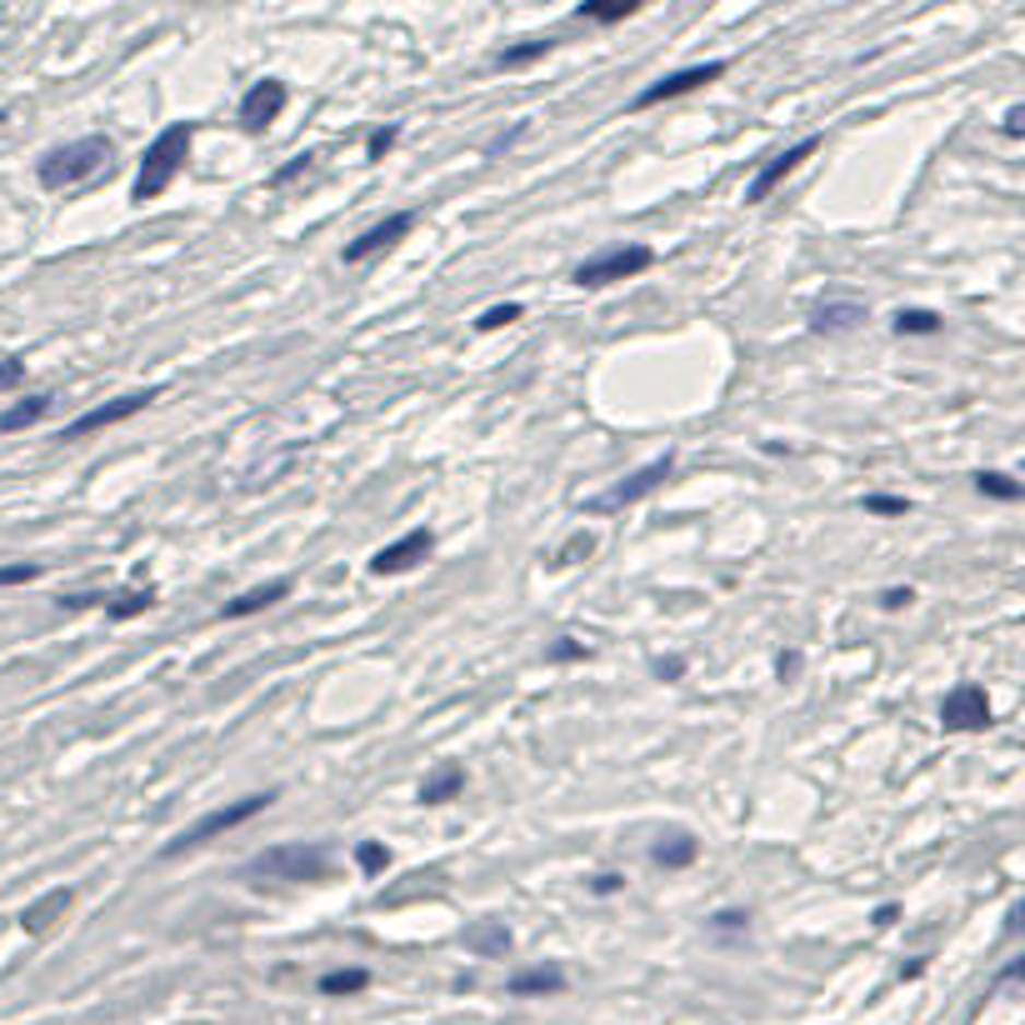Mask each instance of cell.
Segmentation results:
<instances>
[{
    "label": "cell",
    "mask_w": 1025,
    "mask_h": 1025,
    "mask_svg": "<svg viewBox=\"0 0 1025 1025\" xmlns=\"http://www.w3.org/2000/svg\"><path fill=\"white\" fill-rule=\"evenodd\" d=\"M190 141H196V120H176V126H165L161 136L145 145L141 170H136V186H130V201L145 205V201H155V196H165V190H170V180L180 176V165H186Z\"/></svg>",
    "instance_id": "obj_1"
},
{
    "label": "cell",
    "mask_w": 1025,
    "mask_h": 1025,
    "mask_svg": "<svg viewBox=\"0 0 1025 1025\" xmlns=\"http://www.w3.org/2000/svg\"><path fill=\"white\" fill-rule=\"evenodd\" d=\"M246 881H291V885H316L330 881V850L320 840H295V846H271L260 850L256 861L246 865Z\"/></svg>",
    "instance_id": "obj_2"
},
{
    "label": "cell",
    "mask_w": 1025,
    "mask_h": 1025,
    "mask_svg": "<svg viewBox=\"0 0 1025 1025\" xmlns=\"http://www.w3.org/2000/svg\"><path fill=\"white\" fill-rule=\"evenodd\" d=\"M110 155H116L110 136H85V141H71V145H60V151H50L36 176L46 190H75V186H85V180H95L101 170H110Z\"/></svg>",
    "instance_id": "obj_3"
},
{
    "label": "cell",
    "mask_w": 1025,
    "mask_h": 1025,
    "mask_svg": "<svg viewBox=\"0 0 1025 1025\" xmlns=\"http://www.w3.org/2000/svg\"><path fill=\"white\" fill-rule=\"evenodd\" d=\"M275 801V790H256V796H240V801H231V805H215V811H205L196 825H186L170 846L161 850L165 861H176V856H186V850H196V846H205V840H215V836H225V830H236V825H246V821H256L266 805Z\"/></svg>",
    "instance_id": "obj_4"
},
{
    "label": "cell",
    "mask_w": 1025,
    "mask_h": 1025,
    "mask_svg": "<svg viewBox=\"0 0 1025 1025\" xmlns=\"http://www.w3.org/2000/svg\"><path fill=\"white\" fill-rule=\"evenodd\" d=\"M671 471H675V456L665 450V456H656L650 466H640V471H631L625 481H615L605 495H590L586 510H590V516H615V510H625V506H636V500H646V495H656L660 485L671 481Z\"/></svg>",
    "instance_id": "obj_5"
},
{
    "label": "cell",
    "mask_w": 1025,
    "mask_h": 1025,
    "mask_svg": "<svg viewBox=\"0 0 1025 1025\" xmlns=\"http://www.w3.org/2000/svg\"><path fill=\"white\" fill-rule=\"evenodd\" d=\"M656 266V250L650 246H615V250H601L576 266V285L580 291H601V285H615V281H631V275L650 271Z\"/></svg>",
    "instance_id": "obj_6"
},
{
    "label": "cell",
    "mask_w": 1025,
    "mask_h": 1025,
    "mask_svg": "<svg viewBox=\"0 0 1025 1025\" xmlns=\"http://www.w3.org/2000/svg\"><path fill=\"white\" fill-rule=\"evenodd\" d=\"M151 401H161V386L126 390V396H116V401H106V405H95V411L75 415V421L66 425V431H60V440H85V436H91V431H110V425L130 421V415H141Z\"/></svg>",
    "instance_id": "obj_7"
},
{
    "label": "cell",
    "mask_w": 1025,
    "mask_h": 1025,
    "mask_svg": "<svg viewBox=\"0 0 1025 1025\" xmlns=\"http://www.w3.org/2000/svg\"><path fill=\"white\" fill-rule=\"evenodd\" d=\"M941 726H945V731H955V735L986 731V726H990V696H986V685H976V681H961V685H955L951 696L941 700Z\"/></svg>",
    "instance_id": "obj_8"
},
{
    "label": "cell",
    "mask_w": 1025,
    "mask_h": 1025,
    "mask_svg": "<svg viewBox=\"0 0 1025 1025\" xmlns=\"http://www.w3.org/2000/svg\"><path fill=\"white\" fill-rule=\"evenodd\" d=\"M720 75H726V60H706V66H685V71H671V75H660L656 85H646V91L631 101V110H650V106H660V101L691 95V91H700V85L720 81Z\"/></svg>",
    "instance_id": "obj_9"
},
{
    "label": "cell",
    "mask_w": 1025,
    "mask_h": 1025,
    "mask_svg": "<svg viewBox=\"0 0 1025 1025\" xmlns=\"http://www.w3.org/2000/svg\"><path fill=\"white\" fill-rule=\"evenodd\" d=\"M815 151H821V136H805V141L786 145V151H780V155H770V161L761 165V170H755V180H751V186H745V201H751V205H761V201H766V196H770V190H776L780 180L790 176V170H801V161H811Z\"/></svg>",
    "instance_id": "obj_10"
},
{
    "label": "cell",
    "mask_w": 1025,
    "mask_h": 1025,
    "mask_svg": "<svg viewBox=\"0 0 1025 1025\" xmlns=\"http://www.w3.org/2000/svg\"><path fill=\"white\" fill-rule=\"evenodd\" d=\"M411 225H415V215H411V211H396V215H386V221H376V225H370V231H361V236H355L351 246L341 250V260H345V266H361V260L380 256V250L401 246V240L411 236Z\"/></svg>",
    "instance_id": "obj_11"
},
{
    "label": "cell",
    "mask_w": 1025,
    "mask_h": 1025,
    "mask_svg": "<svg viewBox=\"0 0 1025 1025\" xmlns=\"http://www.w3.org/2000/svg\"><path fill=\"white\" fill-rule=\"evenodd\" d=\"M431 551H436V535L425 531V526H415V531H405L401 541L380 545L376 561H370V570H376V576H405V570H415Z\"/></svg>",
    "instance_id": "obj_12"
},
{
    "label": "cell",
    "mask_w": 1025,
    "mask_h": 1025,
    "mask_svg": "<svg viewBox=\"0 0 1025 1025\" xmlns=\"http://www.w3.org/2000/svg\"><path fill=\"white\" fill-rule=\"evenodd\" d=\"M285 101H291L285 81H256V85L246 91V101H240V126H246L250 136H260V130L271 126V120H281Z\"/></svg>",
    "instance_id": "obj_13"
},
{
    "label": "cell",
    "mask_w": 1025,
    "mask_h": 1025,
    "mask_svg": "<svg viewBox=\"0 0 1025 1025\" xmlns=\"http://www.w3.org/2000/svg\"><path fill=\"white\" fill-rule=\"evenodd\" d=\"M75 906V891L71 885H56V891H46L40 900H31V906L21 910V931L25 935H46L56 920H66V910Z\"/></svg>",
    "instance_id": "obj_14"
},
{
    "label": "cell",
    "mask_w": 1025,
    "mask_h": 1025,
    "mask_svg": "<svg viewBox=\"0 0 1025 1025\" xmlns=\"http://www.w3.org/2000/svg\"><path fill=\"white\" fill-rule=\"evenodd\" d=\"M285 596H291V580H266V586H250V590H240L236 601L221 605V621H246V615H260L266 605L285 601Z\"/></svg>",
    "instance_id": "obj_15"
},
{
    "label": "cell",
    "mask_w": 1025,
    "mask_h": 1025,
    "mask_svg": "<svg viewBox=\"0 0 1025 1025\" xmlns=\"http://www.w3.org/2000/svg\"><path fill=\"white\" fill-rule=\"evenodd\" d=\"M861 320H865L861 301H821V306L811 310V330H815V335H846V330H856Z\"/></svg>",
    "instance_id": "obj_16"
},
{
    "label": "cell",
    "mask_w": 1025,
    "mask_h": 1025,
    "mask_svg": "<svg viewBox=\"0 0 1025 1025\" xmlns=\"http://www.w3.org/2000/svg\"><path fill=\"white\" fill-rule=\"evenodd\" d=\"M460 790H466V766L440 761V766L421 780V805H446V801H456Z\"/></svg>",
    "instance_id": "obj_17"
},
{
    "label": "cell",
    "mask_w": 1025,
    "mask_h": 1025,
    "mask_svg": "<svg viewBox=\"0 0 1025 1025\" xmlns=\"http://www.w3.org/2000/svg\"><path fill=\"white\" fill-rule=\"evenodd\" d=\"M696 856H700V840L691 836V830H671V836H660L656 846H650V861L665 865V871H685Z\"/></svg>",
    "instance_id": "obj_18"
},
{
    "label": "cell",
    "mask_w": 1025,
    "mask_h": 1025,
    "mask_svg": "<svg viewBox=\"0 0 1025 1025\" xmlns=\"http://www.w3.org/2000/svg\"><path fill=\"white\" fill-rule=\"evenodd\" d=\"M510 995H561L566 990V970L561 966H535V970H520V976H510Z\"/></svg>",
    "instance_id": "obj_19"
},
{
    "label": "cell",
    "mask_w": 1025,
    "mask_h": 1025,
    "mask_svg": "<svg viewBox=\"0 0 1025 1025\" xmlns=\"http://www.w3.org/2000/svg\"><path fill=\"white\" fill-rule=\"evenodd\" d=\"M460 941H466V951H475V955H506V951H510L506 920H475V926L460 935Z\"/></svg>",
    "instance_id": "obj_20"
},
{
    "label": "cell",
    "mask_w": 1025,
    "mask_h": 1025,
    "mask_svg": "<svg viewBox=\"0 0 1025 1025\" xmlns=\"http://www.w3.org/2000/svg\"><path fill=\"white\" fill-rule=\"evenodd\" d=\"M50 401H56V396H25V401H15L11 411H0V431H5V436H15V431H31L36 421H46Z\"/></svg>",
    "instance_id": "obj_21"
},
{
    "label": "cell",
    "mask_w": 1025,
    "mask_h": 1025,
    "mask_svg": "<svg viewBox=\"0 0 1025 1025\" xmlns=\"http://www.w3.org/2000/svg\"><path fill=\"white\" fill-rule=\"evenodd\" d=\"M551 50H555L551 36H535V40H520V46H506L495 56V66H500V71H520V66H531V60L551 56Z\"/></svg>",
    "instance_id": "obj_22"
},
{
    "label": "cell",
    "mask_w": 1025,
    "mask_h": 1025,
    "mask_svg": "<svg viewBox=\"0 0 1025 1025\" xmlns=\"http://www.w3.org/2000/svg\"><path fill=\"white\" fill-rule=\"evenodd\" d=\"M640 11V0H586L580 5V21H596V25H615V21H631Z\"/></svg>",
    "instance_id": "obj_23"
},
{
    "label": "cell",
    "mask_w": 1025,
    "mask_h": 1025,
    "mask_svg": "<svg viewBox=\"0 0 1025 1025\" xmlns=\"http://www.w3.org/2000/svg\"><path fill=\"white\" fill-rule=\"evenodd\" d=\"M155 605V586L145 590H120L116 601H106V615L110 621H136V615H145Z\"/></svg>",
    "instance_id": "obj_24"
},
{
    "label": "cell",
    "mask_w": 1025,
    "mask_h": 1025,
    "mask_svg": "<svg viewBox=\"0 0 1025 1025\" xmlns=\"http://www.w3.org/2000/svg\"><path fill=\"white\" fill-rule=\"evenodd\" d=\"M370 986V970L351 966V970H326L320 976V995H361Z\"/></svg>",
    "instance_id": "obj_25"
},
{
    "label": "cell",
    "mask_w": 1025,
    "mask_h": 1025,
    "mask_svg": "<svg viewBox=\"0 0 1025 1025\" xmlns=\"http://www.w3.org/2000/svg\"><path fill=\"white\" fill-rule=\"evenodd\" d=\"M896 330L900 335H941V316H935V310H920V306L896 310Z\"/></svg>",
    "instance_id": "obj_26"
},
{
    "label": "cell",
    "mask_w": 1025,
    "mask_h": 1025,
    "mask_svg": "<svg viewBox=\"0 0 1025 1025\" xmlns=\"http://www.w3.org/2000/svg\"><path fill=\"white\" fill-rule=\"evenodd\" d=\"M976 491L990 495V500H1021V481H1011L1005 471H980L976 475Z\"/></svg>",
    "instance_id": "obj_27"
},
{
    "label": "cell",
    "mask_w": 1025,
    "mask_h": 1025,
    "mask_svg": "<svg viewBox=\"0 0 1025 1025\" xmlns=\"http://www.w3.org/2000/svg\"><path fill=\"white\" fill-rule=\"evenodd\" d=\"M355 865H361L366 875H380L390 865V850L380 846V840H361V846H355Z\"/></svg>",
    "instance_id": "obj_28"
},
{
    "label": "cell",
    "mask_w": 1025,
    "mask_h": 1025,
    "mask_svg": "<svg viewBox=\"0 0 1025 1025\" xmlns=\"http://www.w3.org/2000/svg\"><path fill=\"white\" fill-rule=\"evenodd\" d=\"M590 551H596V535H590V531H580V535H570V541H566V545H561V551L551 555V566H576L580 555H590Z\"/></svg>",
    "instance_id": "obj_29"
},
{
    "label": "cell",
    "mask_w": 1025,
    "mask_h": 1025,
    "mask_svg": "<svg viewBox=\"0 0 1025 1025\" xmlns=\"http://www.w3.org/2000/svg\"><path fill=\"white\" fill-rule=\"evenodd\" d=\"M710 931L716 935H745L751 931V916H745V910H716V916H710Z\"/></svg>",
    "instance_id": "obj_30"
},
{
    "label": "cell",
    "mask_w": 1025,
    "mask_h": 1025,
    "mask_svg": "<svg viewBox=\"0 0 1025 1025\" xmlns=\"http://www.w3.org/2000/svg\"><path fill=\"white\" fill-rule=\"evenodd\" d=\"M510 320H520V301H506V306H491L481 320H475V330H500V326H510Z\"/></svg>",
    "instance_id": "obj_31"
},
{
    "label": "cell",
    "mask_w": 1025,
    "mask_h": 1025,
    "mask_svg": "<svg viewBox=\"0 0 1025 1025\" xmlns=\"http://www.w3.org/2000/svg\"><path fill=\"white\" fill-rule=\"evenodd\" d=\"M865 510H871V516H906L910 500L906 495H865Z\"/></svg>",
    "instance_id": "obj_32"
},
{
    "label": "cell",
    "mask_w": 1025,
    "mask_h": 1025,
    "mask_svg": "<svg viewBox=\"0 0 1025 1025\" xmlns=\"http://www.w3.org/2000/svg\"><path fill=\"white\" fill-rule=\"evenodd\" d=\"M396 141H401V130H396V126H380V130H370V141H366V161H380V155H386Z\"/></svg>",
    "instance_id": "obj_33"
},
{
    "label": "cell",
    "mask_w": 1025,
    "mask_h": 1025,
    "mask_svg": "<svg viewBox=\"0 0 1025 1025\" xmlns=\"http://www.w3.org/2000/svg\"><path fill=\"white\" fill-rule=\"evenodd\" d=\"M40 566L36 561H21V566H0V586H25V580H36Z\"/></svg>",
    "instance_id": "obj_34"
},
{
    "label": "cell",
    "mask_w": 1025,
    "mask_h": 1025,
    "mask_svg": "<svg viewBox=\"0 0 1025 1025\" xmlns=\"http://www.w3.org/2000/svg\"><path fill=\"white\" fill-rule=\"evenodd\" d=\"M590 650H586V640H576V636H561L551 646V660H586Z\"/></svg>",
    "instance_id": "obj_35"
},
{
    "label": "cell",
    "mask_w": 1025,
    "mask_h": 1025,
    "mask_svg": "<svg viewBox=\"0 0 1025 1025\" xmlns=\"http://www.w3.org/2000/svg\"><path fill=\"white\" fill-rule=\"evenodd\" d=\"M801 665H805L801 650H780V656H776V675H780V681H796V675H801Z\"/></svg>",
    "instance_id": "obj_36"
},
{
    "label": "cell",
    "mask_w": 1025,
    "mask_h": 1025,
    "mask_svg": "<svg viewBox=\"0 0 1025 1025\" xmlns=\"http://www.w3.org/2000/svg\"><path fill=\"white\" fill-rule=\"evenodd\" d=\"M621 891H625V875H615V871H601L590 881V896H621Z\"/></svg>",
    "instance_id": "obj_37"
},
{
    "label": "cell",
    "mask_w": 1025,
    "mask_h": 1025,
    "mask_svg": "<svg viewBox=\"0 0 1025 1025\" xmlns=\"http://www.w3.org/2000/svg\"><path fill=\"white\" fill-rule=\"evenodd\" d=\"M650 671H656L660 681H681V675H685V660H681V656H660V660H650Z\"/></svg>",
    "instance_id": "obj_38"
},
{
    "label": "cell",
    "mask_w": 1025,
    "mask_h": 1025,
    "mask_svg": "<svg viewBox=\"0 0 1025 1025\" xmlns=\"http://www.w3.org/2000/svg\"><path fill=\"white\" fill-rule=\"evenodd\" d=\"M910 601H916V590H910V586H891V590H881V605H885V611H906Z\"/></svg>",
    "instance_id": "obj_39"
},
{
    "label": "cell",
    "mask_w": 1025,
    "mask_h": 1025,
    "mask_svg": "<svg viewBox=\"0 0 1025 1025\" xmlns=\"http://www.w3.org/2000/svg\"><path fill=\"white\" fill-rule=\"evenodd\" d=\"M85 605H106V596H95V590H75V596H60V611H85Z\"/></svg>",
    "instance_id": "obj_40"
},
{
    "label": "cell",
    "mask_w": 1025,
    "mask_h": 1025,
    "mask_svg": "<svg viewBox=\"0 0 1025 1025\" xmlns=\"http://www.w3.org/2000/svg\"><path fill=\"white\" fill-rule=\"evenodd\" d=\"M25 380V361H0V390H11Z\"/></svg>",
    "instance_id": "obj_41"
},
{
    "label": "cell",
    "mask_w": 1025,
    "mask_h": 1025,
    "mask_svg": "<svg viewBox=\"0 0 1025 1025\" xmlns=\"http://www.w3.org/2000/svg\"><path fill=\"white\" fill-rule=\"evenodd\" d=\"M1021 130H1025V110L1011 106V110H1005V136H1011V141H1021Z\"/></svg>",
    "instance_id": "obj_42"
},
{
    "label": "cell",
    "mask_w": 1025,
    "mask_h": 1025,
    "mask_svg": "<svg viewBox=\"0 0 1025 1025\" xmlns=\"http://www.w3.org/2000/svg\"><path fill=\"white\" fill-rule=\"evenodd\" d=\"M310 161H316V155H295V161H291V165H285V170H281V176H275V180H271V186H285V180H291V176H301V170H306V165H310Z\"/></svg>",
    "instance_id": "obj_43"
},
{
    "label": "cell",
    "mask_w": 1025,
    "mask_h": 1025,
    "mask_svg": "<svg viewBox=\"0 0 1025 1025\" xmlns=\"http://www.w3.org/2000/svg\"><path fill=\"white\" fill-rule=\"evenodd\" d=\"M920 970H926V955H916V961H906V966H900V980H916Z\"/></svg>",
    "instance_id": "obj_44"
}]
</instances>
